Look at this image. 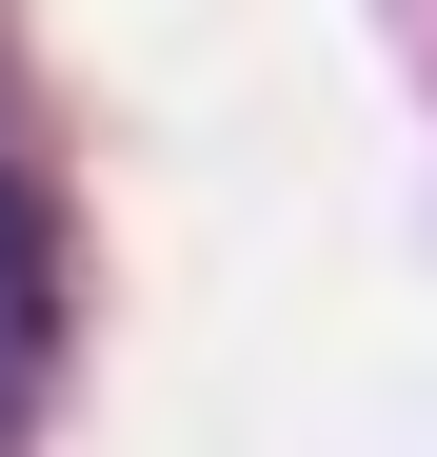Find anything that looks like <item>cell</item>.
I'll return each instance as SVG.
<instances>
[{
	"label": "cell",
	"instance_id": "1",
	"mask_svg": "<svg viewBox=\"0 0 437 457\" xmlns=\"http://www.w3.org/2000/svg\"><path fill=\"white\" fill-rule=\"evenodd\" d=\"M40 319H60V259H40V199L0 179V398L40 378Z\"/></svg>",
	"mask_w": 437,
	"mask_h": 457
}]
</instances>
